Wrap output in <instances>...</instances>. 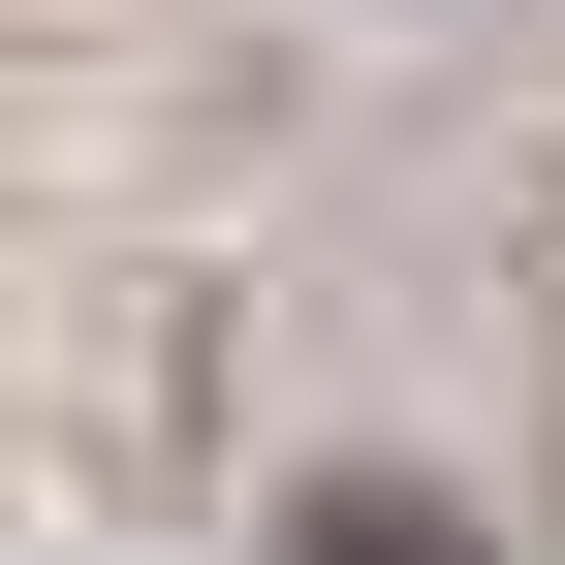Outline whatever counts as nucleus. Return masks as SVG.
Wrapping results in <instances>:
<instances>
[{
    "label": "nucleus",
    "instance_id": "obj_1",
    "mask_svg": "<svg viewBox=\"0 0 565 565\" xmlns=\"http://www.w3.org/2000/svg\"><path fill=\"white\" fill-rule=\"evenodd\" d=\"M315 565H471V503H440V471H345V503H315Z\"/></svg>",
    "mask_w": 565,
    "mask_h": 565
}]
</instances>
